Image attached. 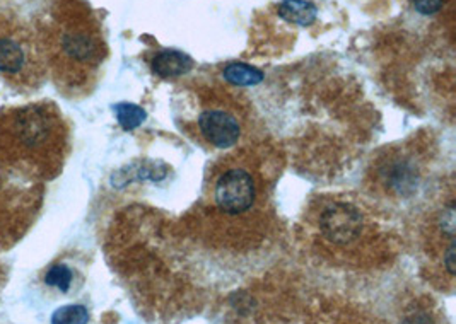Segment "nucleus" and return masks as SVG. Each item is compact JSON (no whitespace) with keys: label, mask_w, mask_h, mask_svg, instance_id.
Wrapping results in <instances>:
<instances>
[{"label":"nucleus","mask_w":456,"mask_h":324,"mask_svg":"<svg viewBox=\"0 0 456 324\" xmlns=\"http://www.w3.org/2000/svg\"><path fill=\"white\" fill-rule=\"evenodd\" d=\"M69 152V126L59 106L35 101L0 109V171L33 182L55 180Z\"/></svg>","instance_id":"2"},{"label":"nucleus","mask_w":456,"mask_h":324,"mask_svg":"<svg viewBox=\"0 0 456 324\" xmlns=\"http://www.w3.org/2000/svg\"><path fill=\"white\" fill-rule=\"evenodd\" d=\"M202 137L217 149H229L241 137V126L234 115L223 109H208L199 117Z\"/></svg>","instance_id":"7"},{"label":"nucleus","mask_w":456,"mask_h":324,"mask_svg":"<svg viewBox=\"0 0 456 324\" xmlns=\"http://www.w3.org/2000/svg\"><path fill=\"white\" fill-rule=\"evenodd\" d=\"M43 284L52 290L67 294L74 284V271L69 264L62 263V262L50 264L43 273Z\"/></svg>","instance_id":"11"},{"label":"nucleus","mask_w":456,"mask_h":324,"mask_svg":"<svg viewBox=\"0 0 456 324\" xmlns=\"http://www.w3.org/2000/svg\"><path fill=\"white\" fill-rule=\"evenodd\" d=\"M89 323V312L81 304H69L59 307L53 316L52 324H87Z\"/></svg>","instance_id":"14"},{"label":"nucleus","mask_w":456,"mask_h":324,"mask_svg":"<svg viewBox=\"0 0 456 324\" xmlns=\"http://www.w3.org/2000/svg\"><path fill=\"white\" fill-rule=\"evenodd\" d=\"M152 72L161 79H175L188 74L193 67L191 57L180 50H163L151 61Z\"/></svg>","instance_id":"8"},{"label":"nucleus","mask_w":456,"mask_h":324,"mask_svg":"<svg viewBox=\"0 0 456 324\" xmlns=\"http://www.w3.org/2000/svg\"><path fill=\"white\" fill-rule=\"evenodd\" d=\"M42 43L35 24L14 5H0V77L11 89L29 94L46 77Z\"/></svg>","instance_id":"3"},{"label":"nucleus","mask_w":456,"mask_h":324,"mask_svg":"<svg viewBox=\"0 0 456 324\" xmlns=\"http://www.w3.org/2000/svg\"><path fill=\"white\" fill-rule=\"evenodd\" d=\"M446 268L450 273H455V243L452 241L448 255H446Z\"/></svg>","instance_id":"16"},{"label":"nucleus","mask_w":456,"mask_h":324,"mask_svg":"<svg viewBox=\"0 0 456 324\" xmlns=\"http://www.w3.org/2000/svg\"><path fill=\"white\" fill-rule=\"evenodd\" d=\"M115 115H117V120L124 130H134V128L141 126L147 118L144 109L137 104H132V102L117 104L115 106Z\"/></svg>","instance_id":"13"},{"label":"nucleus","mask_w":456,"mask_h":324,"mask_svg":"<svg viewBox=\"0 0 456 324\" xmlns=\"http://www.w3.org/2000/svg\"><path fill=\"white\" fill-rule=\"evenodd\" d=\"M223 77L229 84H234V85H240V87H249V85H256V84L264 81L265 74L260 69L253 67V65L234 61V63H229L224 67Z\"/></svg>","instance_id":"10"},{"label":"nucleus","mask_w":456,"mask_h":324,"mask_svg":"<svg viewBox=\"0 0 456 324\" xmlns=\"http://www.w3.org/2000/svg\"><path fill=\"white\" fill-rule=\"evenodd\" d=\"M387 180L390 182V186L395 191L405 195L407 191L414 190L417 176H415V169L407 161H395L392 169L388 171Z\"/></svg>","instance_id":"12"},{"label":"nucleus","mask_w":456,"mask_h":324,"mask_svg":"<svg viewBox=\"0 0 456 324\" xmlns=\"http://www.w3.org/2000/svg\"><path fill=\"white\" fill-rule=\"evenodd\" d=\"M45 198L43 182H26L0 171V253L9 251L37 223Z\"/></svg>","instance_id":"4"},{"label":"nucleus","mask_w":456,"mask_h":324,"mask_svg":"<svg viewBox=\"0 0 456 324\" xmlns=\"http://www.w3.org/2000/svg\"><path fill=\"white\" fill-rule=\"evenodd\" d=\"M415 11L422 16H431L439 12V9L443 7V0H412Z\"/></svg>","instance_id":"15"},{"label":"nucleus","mask_w":456,"mask_h":324,"mask_svg":"<svg viewBox=\"0 0 456 324\" xmlns=\"http://www.w3.org/2000/svg\"><path fill=\"white\" fill-rule=\"evenodd\" d=\"M46 72L63 96H84L106 59L102 28L83 0H50L35 20Z\"/></svg>","instance_id":"1"},{"label":"nucleus","mask_w":456,"mask_h":324,"mask_svg":"<svg viewBox=\"0 0 456 324\" xmlns=\"http://www.w3.org/2000/svg\"><path fill=\"white\" fill-rule=\"evenodd\" d=\"M214 197L221 212L228 215H241L248 212L255 202V182L248 171L232 167L219 176Z\"/></svg>","instance_id":"6"},{"label":"nucleus","mask_w":456,"mask_h":324,"mask_svg":"<svg viewBox=\"0 0 456 324\" xmlns=\"http://www.w3.org/2000/svg\"><path fill=\"white\" fill-rule=\"evenodd\" d=\"M316 225L325 241L335 246H351L357 243L366 231V217L357 205L332 200L322 205L316 215Z\"/></svg>","instance_id":"5"},{"label":"nucleus","mask_w":456,"mask_h":324,"mask_svg":"<svg viewBox=\"0 0 456 324\" xmlns=\"http://www.w3.org/2000/svg\"><path fill=\"white\" fill-rule=\"evenodd\" d=\"M277 11L282 20L303 28L312 26L318 16L316 5L310 0H282Z\"/></svg>","instance_id":"9"}]
</instances>
